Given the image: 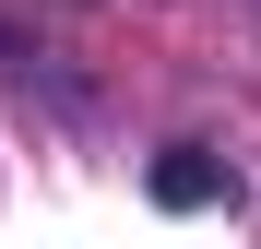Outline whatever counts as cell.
Here are the masks:
<instances>
[{
	"label": "cell",
	"mask_w": 261,
	"mask_h": 249,
	"mask_svg": "<svg viewBox=\"0 0 261 249\" xmlns=\"http://www.w3.org/2000/svg\"><path fill=\"white\" fill-rule=\"evenodd\" d=\"M154 202H166V214H202V202H226V166H214L202 143H178V154H154Z\"/></svg>",
	"instance_id": "obj_1"
}]
</instances>
